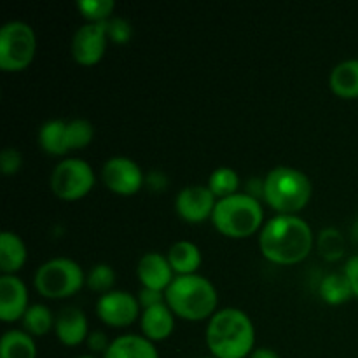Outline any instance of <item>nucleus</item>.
<instances>
[{"mask_svg":"<svg viewBox=\"0 0 358 358\" xmlns=\"http://www.w3.org/2000/svg\"><path fill=\"white\" fill-rule=\"evenodd\" d=\"M140 325H142L143 336L149 341H163V339L170 338V334L173 332V311L166 303L147 308L140 318Z\"/></svg>","mask_w":358,"mask_h":358,"instance_id":"16","label":"nucleus"},{"mask_svg":"<svg viewBox=\"0 0 358 358\" xmlns=\"http://www.w3.org/2000/svg\"><path fill=\"white\" fill-rule=\"evenodd\" d=\"M115 282V273L114 269L108 264H96L90 271L86 278V285L90 287L94 292H100L101 296L107 292H110L112 285Z\"/></svg>","mask_w":358,"mask_h":358,"instance_id":"29","label":"nucleus"},{"mask_svg":"<svg viewBox=\"0 0 358 358\" xmlns=\"http://www.w3.org/2000/svg\"><path fill=\"white\" fill-rule=\"evenodd\" d=\"M138 303L143 310H147V308H152V306H157V304L166 303V296H164V292H159V290L145 289V287H143L138 294Z\"/></svg>","mask_w":358,"mask_h":358,"instance_id":"32","label":"nucleus"},{"mask_svg":"<svg viewBox=\"0 0 358 358\" xmlns=\"http://www.w3.org/2000/svg\"><path fill=\"white\" fill-rule=\"evenodd\" d=\"M352 238H353V241H355V243L358 245V217H357L355 222H353V227H352Z\"/></svg>","mask_w":358,"mask_h":358,"instance_id":"38","label":"nucleus"},{"mask_svg":"<svg viewBox=\"0 0 358 358\" xmlns=\"http://www.w3.org/2000/svg\"><path fill=\"white\" fill-rule=\"evenodd\" d=\"M317 248L325 261H339L345 255L346 241L338 229L327 227L318 234Z\"/></svg>","mask_w":358,"mask_h":358,"instance_id":"26","label":"nucleus"},{"mask_svg":"<svg viewBox=\"0 0 358 358\" xmlns=\"http://www.w3.org/2000/svg\"><path fill=\"white\" fill-rule=\"evenodd\" d=\"M238 187H240V177L233 168H217L208 178V189L213 192V196H219L220 199L236 194Z\"/></svg>","mask_w":358,"mask_h":358,"instance_id":"25","label":"nucleus"},{"mask_svg":"<svg viewBox=\"0 0 358 358\" xmlns=\"http://www.w3.org/2000/svg\"><path fill=\"white\" fill-rule=\"evenodd\" d=\"M52 325H55V318H52L51 310L44 304H34L28 308L23 317V327L31 336L48 334Z\"/></svg>","mask_w":358,"mask_h":358,"instance_id":"24","label":"nucleus"},{"mask_svg":"<svg viewBox=\"0 0 358 358\" xmlns=\"http://www.w3.org/2000/svg\"><path fill=\"white\" fill-rule=\"evenodd\" d=\"M77 7L91 23H100V21H108L115 3L114 0H79Z\"/></svg>","mask_w":358,"mask_h":358,"instance_id":"28","label":"nucleus"},{"mask_svg":"<svg viewBox=\"0 0 358 358\" xmlns=\"http://www.w3.org/2000/svg\"><path fill=\"white\" fill-rule=\"evenodd\" d=\"M34 282L41 296L48 299H65L83 289L84 273L72 259L56 257L37 269Z\"/></svg>","mask_w":358,"mask_h":358,"instance_id":"6","label":"nucleus"},{"mask_svg":"<svg viewBox=\"0 0 358 358\" xmlns=\"http://www.w3.org/2000/svg\"><path fill=\"white\" fill-rule=\"evenodd\" d=\"M38 142L42 149L51 156H63L69 152V142H66V122L62 119H51L44 122L38 131Z\"/></svg>","mask_w":358,"mask_h":358,"instance_id":"22","label":"nucleus"},{"mask_svg":"<svg viewBox=\"0 0 358 358\" xmlns=\"http://www.w3.org/2000/svg\"><path fill=\"white\" fill-rule=\"evenodd\" d=\"M131 24L124 17H110L107 21V35L115 44H126L131 38Z\"/></svg>","mask_w":358,"mask_h":358,"instance_id":"30","label":"nucleus"},{"mask_svg":"<svg viewBox=\"0 0 358 358\" xmlns=\"http://www.w3.org/2000/svg\"><path fill=\"white\" fill-rule=\"evenodd\" d=\"M101 178H103L105 185L112 192L121 196L135 194L145 184V178H143V173L138 164L122 156L110 157L103 164Z\"/></svg>","mask_w":358,"mask_h":358,"instance_id":"10","label":"nucleus"},{"mask_svg":"<svg viewBox=\"0 0 358 358\" xmlns=\"http://www.w3.org/2000/svg\"><path fill=\"white\" fill-rule=\"evenodd\" d=\"M329 84L336 96L353 100L358 98V59H346L332 69Z\"/></svg>","mask_w":358,"mask_h":358,"instance_id":"18","label":"nucleus"},{"mask_svg":"<svg viewBox=\"0 0 358 358\" xmlns=\"http://www.w3.org/2000/svg\"><path fill=\"white\" fill-rule=\"evenodd\" d=\"M215 196L210 191L208 185H191V187L182 189L175 199V208L177 213L184 220L192 224H198L213 215L215 210Z\"/></svg>","mask_w":358,"mask_h":358,"instance_id":"12","label":"nucleus"},{"mask_svg":"<svg viewBox=\"0 0 358 358\" xmlns=\"http://www.w3.org/2000/svg\"><path fill=\"white\" fill-rule=\"evenodd\" d=\"M264 212L259 199L248 194L227 196L217 201L213 210V226L229 238H247L261 227Z\"/></svg>","mask_w":358,"mask_h":358,"instance_id":"5","label":"nucleus"},{"mask_svg":"<svg viewBox=\"0 0 358 358\" xmlns=\"http://www.w3.org/2000/svg\"><path fill=\"white\" fill-rule=\"evenodd\" d=\"M94 184V171L84 159L69 157L63 159L51 173V189L59 199L77 201L91 191Z\"/></svg>","mask_w":358,"mask_h":358,"instance_id":"8","label":"nucleus"},{"mask_svg":"<svg viewBox=\"0 0 358 358\" xmlns=\"http://www.w3.org/2000/svg\"><path fill=\"white\" fill-rule=\"evenodd\" d=\"M21 164H23V157H21L20 150L13 149V147L2 150V154H0V168H2L3 175L16 173Z\"/></svg>","mask_w":358,"mask_h":358,"instance_id":"31","label":"nucleus"},{"mask_svg":"<svg viewBox=\"0 0 358 358\" xmlns=\"http://www.w3.org/2000/svg\"><path fill=\"white\" fill-rule=\"evenodd\" d=\"M345 275L348 278L350 285H352L353 296L358 297V254L348 259L345 266Z\"/></svg>","mask_w":358,"mask_h":358,"instance_id":"34","label":"nucleus"},{"mask_svg":"<svg viewBox=\"0 0 358 358\" xmlns=\"http://www.w3.org/2000/svg\"><path fill=\"white\" fill-rule=\"evenodd\" d=\"M264 199L278 215H296L310 203L311 180L296 168H273L264 178Z\"/></svg>","mask_w":358,"mask_h":358,"instance_id":"4","label":"nucleus"},{"mask_svg":"<svg viewBox=\"0 0 358 358\" xmlns=\"http://www.w3.org/2000/svg\"><path fill=\"white\" fill-rule=\"evenodd\" d=\"M205 358H215V357H205Z\"/></svg>","mask_w":358,"mask_h":358,"instance_id":"40","label":"nucleus"},{"mask_svg":"<svg viewBox=\"0 0 358 358\" xmlns=\"http://www.w3.org/2000/svg\"><path fill=\"white\" fill-rule=\"evenodd\" d=\"M37 346L24 331H7L0 339V358H35Z\"/></svg>","mask_w":358,"mask_h":358,"instance_id":"21","label":"nucleus"},{"mask_svg":"<svg viewBox=\"0 0 358 358\" xmlns=\"http://www.w3.org/2000/svg\"><path fill=\"white\" fill-rule=\"evenodd\" d=\"M34 28L24 21H9L0 28V69L3 72H21L35 56Z\"/></svg>","mask_w":358,"mask_h":358,"instance_id":"7","label":"nucleus"},{"mask_svg":"<svg viewBox=\"0 0 358 358\" xmlns=\"http://www.w3.org/2000/svg\"><path fill=\"white\" fill-rule=\"evenodd\" d=\"M103 358H159V353L145 336L126 334L110 343Z\"/></svg>","mask_w":358,"mask_h":358,"instance_id":"17","label":"nucleus"},{"mask_svg":"<svg viewBox=\"0 0 358 358\" xmlns=\"http://www.w3.org/2000/svg\"><path fill=\"white\" fill-rule=\"evenodd\" d=\"M107 21L83 24L72 41L73 59L80 65H94L100 62L107 49Z\"/></svg>","mask_w":358,"mask_h":358,"instance_id":"11","label":"nucleus"},{"mask_svg":"<svg viewBox=\"0 0 358 358\" xmlns=\"http://www.w3.org/2000/svg\"><path fill=\"white\" fill-rule=\"evenodd\" d=\"M27 261V247L17 234L3 231L0 234V269L3 275H14Z\"/></svg>","mask_w":358,"mask_h":358,"instance_id":"19","label":"nucleus"},{"mask_svg":"<svg viewBox=\"0 0 358 358\" xmlns=\"http://www.w3.org/2000/svg\"><path fill=\"white\" fill-rule=\"evenodd\" d=\"M77 358H98V357H94V355H83V357H77Z\"/></svg>","mask_w":358,"mask_h":358,"instance_id":"39","label":"nucleus"},{"mask_svg":"<svg viewBox=\"0 0 358 358\" xmlns=\"http://www.w3.org/2000/svg\"><path fill=\"white\" fill-rule=\"evenodd\" d=\"M168 262L171 269L178 273V276L196 275L198 268L201 266V252L192 241H177L168 250Z\"/></svg>","mask_w":358,"mask_h":358,"instance_id":"20","label":"nucleus"},{"mask_svg":"<svg viewBox=\"0 0 358 358\" xmlns=\"http://www.w3.org/2000/svg\"><path fill=\"white\" fill-rule=\"evenodd\" d=\"M96 313L110 327H128L138 318V297L122 290H110L98 299Z\"/></svg>","mask_w":358,"mask_h":358,"instance_id":"9","label":"nucleus"},{"mask_svg":"<svg viewBox=\"0 0 358 358\" xmlns=\"http://www.w3.org/2000/svg\"><path fill=\"white\" fill-rule=\"evenodd\" d=\"M259 247L262 255L275 264H297L313 248V231L301 217L276 215L262 227Z\"/></svg>","mask_w":358,"mask_h":358,"instance_id":"1","label":"nucleus"},{"mask_svg":"<svg viewBox=\"0 0 358 358\" xmlns=\"http://www.w3.org/2000/svg\"><path fill=\"white\" fill-rule=\"evenodd\" d=\"M166 304L175 315L185 320H205L217 308L215 287L199 275L177 276L164 290Z\"/></svg>","mask_w":358,"mask_h":358,"instance_id":"3","label":"nucleus"},{"mask_svg":"<svg viewBox=\"0 0 358 358\" xmlns=\"http://www.w3.org/2000/svg\"><path fill=\"white\" fill-rule=\"evenodd\" d=\"M250 358H280V355L271 348H257L252 352Z\"/></svg>","mask_w":358,"mask_h":358,"instance_id":"37","label":"nucleus"},{"mask_svg":"<svg viewBox=\"0 0 358 358\" xmlns=\"http://www.w3.org/2000/svg\"><path fill=\"white\" fill-rule=\"evenodd\" d=\"M94 135V129L90 121L86 119H73L66 122V142H69L70 150L84 149L91 143Z\"/></svg>","mask_w":358,"mask_h":358,"instance_id":"27","label":"nucleus"},{"mask_svg":"<svg viewBox=\"0 0 358 358\" xmlns=\"http://www.w3.org/2000/svg\"><path fill=\"white\" fill-rule=\"evenodd\" d=\"M28 310L27 285L14 275H3L0 278V318L3 322H14L23 318Z\"/></svg>","mask_w":358,"mask_h":358,"instance_id":"13","label":"nucleus"},{"mask_svg":"<svg viewBox=\"0 0 358 358\" xmlns=\"http://www.w3.org/2000/svg\"><path fill=\"white\" fill-rule=\"evenodd\" d=\"M320 296L325 303L334 304V306L346 303L350 297H353L352 285L345 273H331L325 276L320 283Z\"/></svg>","mask_w":358,"mask_h":358,"instance_id":"23","label":"nucleus"},{"mask_svg":"<svg viewBox=\"0 0 358 358\" xmlns=\"http://www.w3.org/2000/svg\"><path fill=\"white\" fill-rule=\"evenodd\" d=\"M147 184H149L150 189H154V191H161V189L166 187V178H164V175H161L159 171H152V173H149V177H147Z\"/></svg>","mask_w":358,"mask_h":358,"instance_id":"36","label":"nucleus"},{"mask_svg":"<svg viewBox=\"0 0 358 358\" xmlns=\"http://www.w3.org/2000/svg\"><path fill=\"white\" fill-rule=\"evenodd\" d=\"M254 343V324L236 308L217 311L206 327V345L215 358H245L252 355Z\"/></svg>","mask_w":358,"mask_h":358,"instance_id":"2","label":"nucleus"},{"mask_svg":"<svg viewBox=\"0 0 358 358\" xmlns=\"http://www.w3.org/2000/svg\"><path fill=\"white\" fill-rule=\"evenodd\" d=\"M56 336L65 346H77L87 339V318L83 310L65 306L56 315Z\"/></svg>","mask_w":358,"mask_h":358,"instance_id":"15","label":"nucleus"},{"mask_svg":"<svg viewBox=\"0 0 358 358\" xmlns=\"http://www.w3.org/2000/svg\"><path fill=\"white\" fill-rule=\"evenodd\" d=\"M245 194L252 196V198L259 199V198H264V180L261 178H250L247 184V192Z\"/></svg>","mask_w":358,"mask_h":358,"instance_id":"35","label":"nucleus"},{"mask_svg":"<svg viewBox=\"0 0 358 358\" xmlns=\"http://www.w3.org/2000/svg\"><path fill=\"white\" fill-rule=\"evenodd\" d=\"M86 343H87V346H90L91 352H93V353H103V355H105V352L108 350V346H110L107 336H105V332H101V331L91 332V334L87 336Z\"/></svg>","mask_w":358,"mask_h":358,"instance_id":"33","label":"nucleus"},{"mask_svg":"<svg viewBox=\"0 0 358 358\" xmlns=\"http://www.w3.org/2000/svg\"><path fill=\"white\" fill-rule=\"evenodd\" d=\"M136 275L145 289L159 290V292L166 290L175 280L168 257H164L159 252H149L143 255L136 268Z\"/></svg>","mask_w":358,"mask_h":358,"instance_id":"14","label":"nucleus"}]
</instances>
